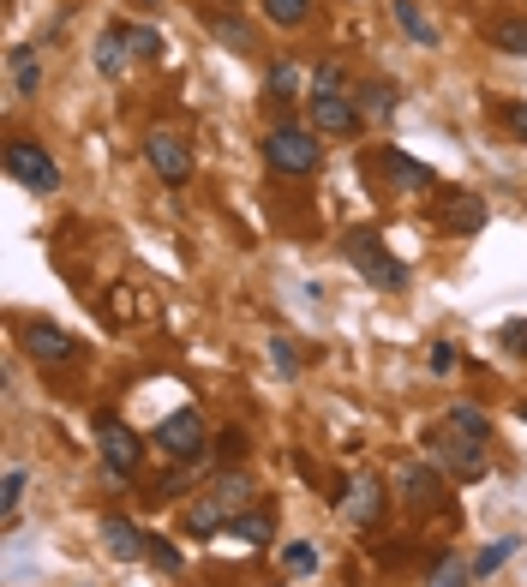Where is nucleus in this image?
I'll use <instances>...</instances> for the list:
<instances>
[{
	"label": "nucleus",
	"mask_w": 527,
	"mask_h": 587,
	"mask_svg": "<svg viewBox=\"0 0 527 587\" xmlns=\"http://www.w3.org/2000/svg\"><path fill=\"white\" fill-rule=\"evenodd\" d=\"M132 54H138V60H162V36H156L150 24H132Z\"/></svg>",
	"instance_id": "nucleus-30"
},
{
	"label": "nucleus",
	"mask_w": 527,
	"mask_h": 587,
	"mask_svg": "<svg viewBox=\"0 0 527 587\" xmlns=\"http://www.w3.org/2000/svg\"><path fill=\"white\" fill-rule=\"evenodd\" d=\"M432 587H474V564H468V558H444Z\"/></svg>",
	"instance_id": "nucleus-27"
},
{
	"label": "nucleus",
	"mask_w": 527,
	"mask_h": 587,
	"mask_svg": "<svg viewBox=\"0 0 527 587\" xmlns=\"http://www.w3.org/2000/svg\"><path fill=\"white\" fill-rule=\"evenodd\" d=\"M264 18L282 24V30H300L312 18V0H264Z\"/></svg>",
	"instance_id": "nucleus-21"
},
{
	"label": "nucleus",
	"mask_w": 527,
	"mask_h": 587,
	"mask_svg": "<svg viewBox=\"0 0 527 587\" xmlns=\"http://www.w3.org/2000/svg\"><path fill=\"white\" fill-rule=\"evenodd\" d=\"M348 516H354L360 528H372V522L384 516V486H378V480H354V492H348Z\"/></svg>",
	"instance_id": "nucleus-17"
},
{
	"label": "nucleus",
	"mask_w": 527,
	"mask_h": 587,
	"mask_svg": "<svg viewBox=\"0 0 527 587\" xmlns=\"http://www.w3.org/2000/svg\"><path fill=\"white\" fill-rule=\"evenodd\" d=\"M450 366H456V348H450V342H438V348H432V372H450Z\"/></svg>",
	"instance_id": "nucleus-35"
},
{
	"label": "nucleus",
	"mask_w": 527,
	"mask_h": 587,
	"mask_svg": "<svg viewBox=\"0 0 527 587\" xmlns=\"http://www.w3.org/2000/svg\"><path fill=\"white\" fill-rule=\"evenodd\" d=\"M6 174H12L24 192H36V198L60 192V162H54L42 144H30V138H12V144H6Z\"/></svg>",
	"instance_id": "nucleus-9"
},
{
	"label": "nucleus",
	"mask_w": 527,
	"mask_h": 587,
	"mask_svg": "<svg viewBox=\"0 0 527 587\" xmlns=\"http://www.w3.org/2000/svg\"><path fill=\"white\" fill-rule=\"evenodd\" d=\"M294 90H300V66H294V60H276V66H270V96L288 102Z\"/></svg>",
	"instance_id": "nucleus-26"
},
{
	"label": "nucleus",
	"mask_w": 527,
	"mask_h": 587,
	"mask_svg": "<svg viewBox=\"0 0 527 587\" xmlns=\"http://www.w3.org/2000/svg\"><path fill=\"white\" fill-rule=\"evenodd\" d=\"M102 546H108V558H120V564H138V558L150 552V534H138L126 516H108V522H102Z\"/></svg>",
	"instance_id": "nucleus-14"
},
{
	"label": "nucleus",
	"mask_w": 527,
	"mask_h": 587,
	"mask_svg": "<svg viewBox=\"0 0 527 587\" xmlns=\"http://www.w3.org/2000/svg\"><path fill=\"white\" fill-rule=\"evenodd\" d=\"M432 456H438V468H450L456 480H480V474H486V438L462 432L450 414L432 426Z\"/></svg>",
	"instance_id": "nucleus-4"
},
{
	"label": "nucleus",
	"mask_w": 527,
	"mask_h": 587,
	"mask_svg": "<svg viewBox=\"0 0 527 587\" xmlns=\"http://www.w3.org/2000/svg\"><path fill=\"white\" fill-rule=\"evenodd\" d=\"M144 162H150L168 186H186V180H192V150H186L174 132H150V138H144Z\"/></svg>",
	"instance_id": "nucleus-10"
},
{
	"label": "nucleus",
	"mask_w": 527,
	"mask_h": 587,
	"mask_svg": "<svg viewBox=\"0 0 527 587\" xmlns=\"http://www.w3.org/2000/svg\"><path fill=\"white\" fill-rule=\"evenodd\" d=\"M360 108H366V114H378V120H390V114H396V84H390V78L360 84Z\"/></svg>",
	"instance_id": "nucleus-19"
},
{
	"label": "nucleus",
	"mask_w": 527,
	"mask_h": 587,
	"mask_svg": "<svg viewBox=\"0 0 527 587\" xmlns=\"http://www.w3.org/2000/svg\"><path fill=\"white\" fill-rule=\"evenodd\" d=\"M216 36H222V42H234V48H252V30H246L240 18H216Z\"/></svg>",
	"instance_id": "nucleus-32"
},
{
	"label": "nucleus",
	"mask_w": 527,
	"mask_h": 587,
	"mask_svg": "<svg viewBox=\"0 0 527 587\" xmlns=\"http://www.w3.org/2000/svg\"><path fill=\"white\" fill-rule=\"evenodd\" d=\"M492 42H498L504 54H527V18H498V24H492Z\"/></svg>",
	"instance_id": "nucleus-24"
},
{
	"label": "nucleus",
	"mask_w": 527,
	"mask_h": 587,
	"mask_svg": "<svg viewBox=\"0 0 527 587\" xmlns=\"http://www.w3.org/2000/svg\"><path fill=\"white\" fill-rule=\"evenodd\" d=\"M402 504H408L414 516H420V510H444V474L414 462V468L402 474Z\"/></svg>",
	"instance_id": "nucleus-13"
},
{
	"label": "nucleus",
	"mask_w": 527,
	"mask_h": 587,
	"mask_svg": "<svg viewBox=\"0 0 527 587\" xmlns=\"http://www.w3.org/2000/svg\"><path fill=\"white\" fill-rule=\"evenodd\" d=\"M306 114H312V132H330V138H354V132H360V108L348 102L336 66H318L312 96H306Z\"/></svg>",
	"instance_id": "nucleus-2"
},
{
	"label": "nucleus",
	"mask_w": 527,
	"mask_h": 587,
	"mask_svg": "<svg viewBox=\"0 0 527 587\" xmlns=\"http://www.w3.org/2000/svg\"><path fill=\"white\" fill-rule=\"evenodd\" d=\"M228 534H240L246 546H270V540H276V522H270L264 510H246V516H234V528H228Z\"/></svg>",
	"instance_id": "nucleus-20"
},
{
	"label": "nucleus",
	"mask_w": 527,
	"mask_h": 587,
	"mask_svg": "<svg viewBox=\"0 0 527 587\" xmlns=\"http://www.w3.org/2000/svg\"><path fill=\"white\" fill-rule=\"evenodd\" d=\"M24 354H30V360H42V366H60V360H72V354H78V342H72L60 324H24Z\"/></svg>",
	"instance_id": "nucleus-12"
},
{
	"label": "nucleus",
	"mask_w": 527,
	"mask_h": 587,
	"mask_svg": "<svg viewBox=\"0 0 527 587\" xmlns=\"http://www.w3.org/2000/svg\"><path fill=\"white\" fill-rule=\"evenodd\" d=\"M516 552H522V534H510V540H492V546H486V552L474 558V582H486V576H498V570H504V564H510Z\"/></svg>",
	"instance_id": "nucleus-18"
},
{
	"label": "nucleus",
	"mask_w": 527,
	"mask_h": 587,
	"mask_svg": "<svg viewBox=\"0 0 527 587\" xmlns=\"http://www.w3.org/2000/svg\"><path fill=\"white\" fill-rule=\"evenodd\" d=\"M282 564H288L294 576H312V570H318V552H312L306 540H294V546H282Z\"/></svg>",
	"instance_id": "nucleus-29"
},
{
	"label": "nucleus",
	"mask_w": 527,
	"mask_h": 587,
	"mask_svg": "<svg viewBox=\"0 0 527 587\" xmlns=\"http://www.w3.org/2000/svg\"><path fill=\"white\" fill-rule=\"evenodd\" d=\"M24 486H30V480H24V468H6V486H0V522H6V528L18 522V504H24Z\"/></svg>",
	"instance_id": "nucleus-23"
},
{
	"label": "nucleus",
	"mask_w": 527,
	"mask_h": 587,
	"mask_svg": "<svg viewBox=\"0 0 527 587\" xmlns=\"http://www.w3.org/2000/svg\"><path fill=\"white\" fill-rule=\"evenodd\" d=\"M102 426V480L114 486V492H126V480L138 474V462H144V438L132 432V426H120V420H96Z\"/></svg>",
	"instance_id": "nucleus-8"
},
{
	"label": "nucleus",
	"mask_w": 527,
	"mask_h": 587,
	"mask_svg": "<svg viewBox=\"0 0 527 587\" xmlns=\"http://www.w3.org/2000/svg\"><path fill=\"white\" fill-rule=\"evenodd\" d=\"M390 12H396V24H402V36H408V42L438 48V30H432V18L420 12V0H390Z\"/></svg>",
	"instance_id": "nucleus-16"
},
{
	"label": "nucleus",
	"mask_w": 527,
	"mask_h": 587,
	"mask_svg": "<svg viewBox=\"0 0 527 587\" xmlns=\"http://www.w3.org/2000/svg\"><path fill=\"white\" fill-rule=\"evenodd\" d=\"M150 438H156V450H162L168 462H186V468L210 456V432H204L198 408H180V414H168V420H162Z\"/></svg>",
	"instance_id": "nucleus-7"
},
{
	"label": "nucleus",
	"mask_w": 527,
	"mask_h": 587,
	"mask_svg": "<svg viewBox=\"0 0 527 587\" xmlns=\"http://www.w3.org/2000/svg\"><path fill=\"white\" fill-rule=\"evenodd\" d=\"M126 60H132V30H126V24H108V30H102V42H96V66H102L108 78H120V72H126Z\"/></svg>",
	"instance_id": "nucleus-15"
},
{
	"label": "nucleus",
	"mask_w": 527,
	"mask_h": 587,
	"mask_svg": "<svg viewBox=\"0 0 527 587\" xmlns=\"http://www.w3.org/2000/svg\"><path fill=\"white\" fill-rule=\"evenodd\" d=\"M504 342H510L516 354H527V324H522V318H510V324H504Z\"/></svg>",
	"instance_id": "nucleus-34"
},
{
	"label": "nucleus",
	"mask_w": 527,
	"mask_h": 587,
	"mask_svg": "<svg viewBox=\"0 0 527 587\" xmlns=\"http://www.w3.org/2000/svg\"><path fill=\"white\" fill-rule=\"evenodd\" d=\"M450 420H456L462 432H474V438H492V420H486L480 408H468V402H456V408H450Z\"/></svg>",
	"instance_id": "nucleus-28"
},
{
	"label": "nucleus",
	"mask_w": 527,
	"mask_h": 587,
	"mask_svg": "<svg viewBox=\"0 0 527 587\" xmlns=\"http://www.w3.org/2000/svg\"><path fill=\"white\" fill-rule=\"evenodd\" d=\"M210 450H216V462H222V468H234V462L246 456V432H240V426H228V432H216V444H210Z\"/></svg>",
	"instance_id": "nucleus-25"
},
{
	"label": "nucleus",
	"mask_w": 527,
	"mask_h": 587,
	"mask_svg": "<svg viewBox=\"0 0 527 587\" xmlns=\"http://www.w3.org/2000/svg\"><path fill=\"white\" fill-rule=\"evenodd\" d=\"M504 120H510V132H516V138H527V102H510V114H504Z\"/></svg>",
	"instance_id": "nucleus-36"
},
{
	"label": "nucleus",
	"mask_w": 527,
	"mask_h": 587,
	"mask_svg": "<svg viewBox=\"0 0 527 587\" xmlns=\"http://www.w3.org/2000/svg\"><path fill=\"white\" fill-rule=\"evenodd\" d=\"M366 168H372V180H384L390 198H414V192H432L438 186V174L426 162H414L408 150H396V144H378V156Z\"/></svg>",
	"instance_id": "nucleus-6"
},
{
	"label": "nucleus",
	"mask_w": 527,
	"mask_h": 587,
	"mask_svg": "<svg viewBox=\"0 0 527 587\" xmlns=\"http://www.w3.org/2000/svg\"><path fill=\"white\" fill-rule=\"evenodd\" d=\"M438 222L450 234H480L486 228V198L480 192H444L438 198Z\"/></svg>",
	"instance_id": "nucleus-11"
},
{
	"label": "nucleus",
	"mask_w": 527,
	"mask_h": 587,
	"mask_svg": "<svg viewBox=\"0 0 527 587\" xmlns=\"http://www.w3.org/2000/svg\"><path fill=\"white\" fill-rule=\"evenodd\" d=\"M270 360H276V366H282L288 378L300 372V354H294V342H288V336H270Z\"/></svg>",
	"instance_id": "nucleus-31"
},
{
	"label": "nucleus",
	"mask_w": 527,
	"mask_h": 587,
	"mask_svg": "<svg viewBox=\"0 0 527 587\" xmlns=\"http://www.w3.org/2000/svg\"><path fill=\"white\" fill-rule=\"evenodd\" d=\"M12 84H18V96H36L42 66H36V54H30V48H12Z\"/></svg>",
	"instance_id": "nucleus-22"
},
{
	"label": "nucleus",
	"mask_w": 527,
	"mask_h": 587,
	"mask_svg": "<svg viewBox=\"0 0 527 587\" xmlns=\"http://www.w3.org/2000/svg\"><path fill=\"white\" fill-rule=\"evenodd\" d=\"M246 504H252V480H246L240 468H222V474L186 504V534H192V540H216V534L234 528V516H246Z\"/></svg>",
	"instance_id": "nucleus-1"
},
{
	"label": "nucleus",
	"mask_w": 527,
	"mask_h": 587,
	"mask_svg": "<svg viewBox=\"0 0 527 587\" xmlns=\"http://www.w3.org/2000/svg\"><path fill=\"white\" fill-rule=\"evenodd\" d=\"M144 558H150V564H156V570H168V576H174V570H180V552H174V546H168V540H150V552H144Z\"/></svg>",
	"instance_id": "nucleus-33"
},
{
	"label": "nucleus",
	"mask_w": 527,
	"mask_h": 587,
	"mask_svg": "<svg viewBox=\"0 0 527 587\" xmlns=\"http://www.w3.org/2000/svg\"><path fill=\"white\" fill-rule=\"evenodd\" d=\"M342 252H348V264H354L372 288H408V264H402V258H396V252L372 234V228H354Z\"/></svg>",
	"instance_id": "nucleus-3"
},
{
	"label": "nucleus",
	"mask_w": 527,
	"mask_h": 587,
	"mask_svg": "<svg viewBox=\"0 0 527 587\" xmlns=\"http://www.w3.org/2000/svg\"><path fill=\"white\" fill-rule=\"evenodd\" d=\"M264 162H270L276 174H288V180L318 174V162H324L318 132H306V126H276V132L264 138Z\"/></svg>",
	"instance_id": "nucleus-5"
},
{
	"label": "nucleus",
	"mask_w": 527,
	"mask_h": 587,
	"mask_svg": "<svg viewBox=\"0 0 527 587\" xmlns=\"http://www.w3.org/2000/svg\"><path fill=\"white\" fill-rule=\"evenodd\" d=\"M522 420H527V402H522Z\"/></svg>",
	"instance_id": "nucleus-37"
}]
</instances>
